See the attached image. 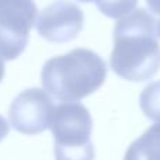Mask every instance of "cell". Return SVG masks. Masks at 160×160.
Listing matches in <instances>:
<instances>
[{
  "mask_svg": "<svg viewBox=\"0 0 160 160\" xmlns=\"http://www.w3.org/2000/svg\"><path fill=\"white\" fill-rule=\"evenodd\" d=\"M156 21L145 8L118 20L114 28L111 69L131 82L149 80L160 69V45Z\"/></svg>",
  "mask_w": 160,
  "mask_h": 160,
  "instance_id": "cell-1",
  "label": "cell"
},
{
  "mask_svg": "<svg viewBox=\"0 0 160 160\" xmlns=\"http://www.w3.org/2000/svg\"><path fill=\"white\" fill-rule=\"evenodd\" d=\"M107 78V65L100 55L76 48L45 62L41 83L45 91L63 102H76L93 94Z\"/></svg>",
  "mask_w": 160,
  "mask_h": 160,
  "instance_id": "cell-2",
  "label": "cell"
},
{
  "mask_svg": "<svg viewBox=\"0 0 160 160\" xmlns=\"http://www.w3.org/2000/svg\"><path fill=\"white\" fill-rule=\"evenodd\" d=\"M49 128L55 139L56 160H94L96 152L90 141L93 119L80 102L56 105Z\"/></svg>",
  "mask_w": 160,
  "mask_h": 160,
  "instance_id": "cell-3",
  "label": "cell"
},
{
  "mask_svg": "<svg viewBox=\"0 0 160 160\" xmlns=\"http://www.w3.org/2000/svg\"><path fill=\"white\" fill-rule=\"evenodd\" d=\"M34 0H0V56L14 61L24 52L37 17Z\"/></svg>",
  "mask_w": 160,
  "mask_h": 160,
  "instance_id": "cell-4",
  "label": "cell"
},
{
  "mask_svg": "<svg viewBox=\"0 0 160 160\" xmlns=\"http://www.w3.org/2000/svg\"><path fill=\"white\" fill-rule=\"evenodd\" d=\"M53 110L55 107L47 91L27 88L10 104L8 118L16 131L25 135H37L49 128Z\"/></svg>",
  "mask_w": 160,
  "mask_h": 160,
  "instance_id": "cell-5",
  "label": "cell"
},
{
  "mask_svg": "<svg viewBox=\"0 0 160 160\" xmlns=\"http://www.w3.org/2000/svg\"><path fill=\"white\" fill-rule=\"evenodd\" d=\"M83 24L84 14L79 6L68 0H58L48 4L39 13L35 27L47 41L63 44L79 35Z\"/></svg>",
  "mask_w": 160,
  "mask_h": 160,
  "instance_id": "cell-6",
  "label": "cell"
},
{
  "mask_svg": "<svg viewBox=\"0 0 160 160\" xmlns=\"http://www.w3.org/2000/svg\"><path fill=\"white\" fill-rule=\"evenodd\" d=\"M124 160H160V122L129 145Z\"/></svg>",
  "mask_w": 160,
  "mask_h": 160,
  "instance_id": "cell-7",
  "label": "cell"
},
{
  "mask_svg": "<svg viewBox=\"0 0 160 160\" xmlns=\"http://www.w3.org/2000/svg\"><path fill=\"white\" fill-rule=\"evenodd\" d=\"M142 112L146 118L160 122V80L148 84L139 97Z\"/></svg>",
  "mask_w": 160,
  "mask_h": 160,
  "instance_id": "cell-8",
  "label": "cell"
},
{
  "mask_svg": "<svg viewBox=\"0 0 160 160\" xmlns=\"http://www.w3.org/2000/svg\"><path fill=\"white\" fill-rule=\"evenodd\" d=\"M97 8L104 16L110 18H122V17L135 11L138 0H94Z\"/></svg>",
  "mask_w": 160,
  "mask_h": 160,
  "instance_id": "cell-9",
  "label": "cell"
},
{
  "mask_svg": "<svg viewBox=\"0 0 160 160\" xmlns=\"http://www.w3.org/2000/svg\"><path fill=\"white\" fill-rule=\"evenodd\" d=\"M10 132V127H8V122L0 115V142L6 138Z\"/></svg>",
  "mask_w": 160,
  "mask_h": 160,
  "instance_id": "cell-10",
  "label": "cell"
},
{
  "mask_svg": "<svg viewBox=\"0 0 160 160\" xmlns=\"http://www.w3.org/2000/svg\"><path fill=\"white\" fill-rule=\"evenodd\" d=\"M149 8L155 14H160V0H146Z\"/></svg>",
  "mask_w": 160,
  "mask_h": 160,
  "instance_id": "cell-11",
  "label": "cell"
},
{
  "mask_svg": "<svg viewBox=\"0 0 160 160\" xmlns=\"http://www.w3.org/2000/svg\"><path fill=\"white\" fill-rule=\"evenodd\" d=\"M3 76H4V62H3L2 56H0V82L3 80Z\"/></svg>",
  "mask_w": 160,
  "mask_h": 160,
  "instance_id": "cell-12",
  "label": "cell"
},
{
  "mask_svg": "<svg viewBox=\"0 0 160 160\" xmlns=\"http://www.w3.org/2000/svg\"><path fill=\"white\" fill-rule=\"evenodd\" d=\"M78 2H82V3H90V2H94V0H78Z\"/></svg>",
  "mask_w": 160,
  "mask_h": 160,
  "instance_id": "cell-13",
  "label": "cell"
},
{
  "mask_svg": "<svg viewBox=\"0 0 160 160\" xmlns=\"http://www.w3.org/2000/svg\"><path fill=\"white\" fill-rule=\"evenodd\" d=\"M158 35L160 37V21L158 22Z\"/></svg>",
  "mask_w": 160,
  "mask_h": 160,
  "instance_id": "cell-14",
  "label": "cell"
}]
</instances>
